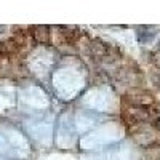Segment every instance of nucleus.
Returning a JSON list of instances; mask_svg holds the SVG:
<instances>
[{
  "label": "nucleus",
  "mask_w": 160,
  "mask_h": 160,
  "mask_svg": "<svg viewBox=\"0 0 160 160\" xmlns=\"http://www.w3.org/2000/svg\"><path fill=\"white\" fill-rule=\"evenodd\" d=\"M32 35L35 38V42L38 43H47L50 40V32H48V28H32Z\"/></svg>",
  "instance_id": "f257e3e1"
}]
</instances>
